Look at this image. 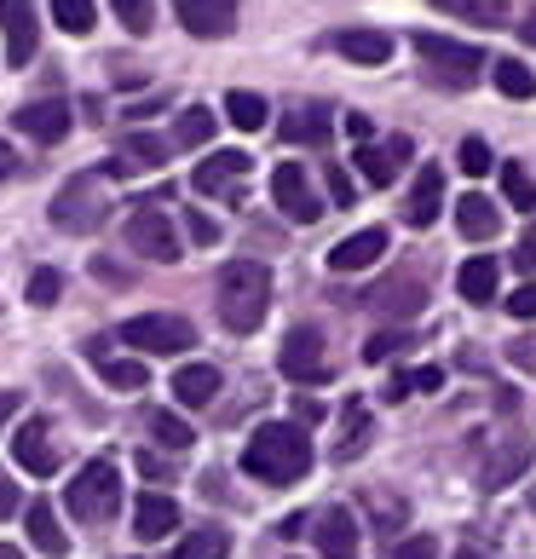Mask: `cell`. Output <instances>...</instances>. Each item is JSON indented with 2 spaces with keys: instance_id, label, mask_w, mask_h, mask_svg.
Returning <instances> with one entry per match:
<instances>
[{
  "instance_id": "1",
  "label": "cell",
  "mask_w": 536,
  "mask_h": 559,
  "mask_svg": "<svg viewBox=\"0 0 536 559\" xmlns=\"http://www.w3.org/2000/svg\"><path fill=\"white\" fill-rule=\"evenodd\" d=\"M242 473L260 485H295L312 473V439L300 421H260V432L242 444Z\"/></svg>"
},
{
  "instance_id": "2",
  "label": "cell",
  "mask_w": 536,
  "mask_h": 559,
  "mask_svg": "<svg viewBox=\"0 0 536 559\" xmlns=\"http://www.w3.org/2000/svg\"><path fill=\"white\" fill-rule=\"evenodd\" d=\"M214 300H219V323L231 335H254L272 312V272L260 260H225L219 265V283H214Z\"/></svg>"
},
{
  "instance_id": "3",
  "label": "cell",
  "mask_w": 536,
  "mask_h": 559,
  "mask_svg": "<svg viewBox=\"0 0 536 559\" xmlns=\"http://www.w3.org/2000/svg\"><path fill=\"white\" fill-rule=\"evenodd\" d=\"M64 508L75 513L81 525H105V520H116L121 513V473H116V462H87L70 479V490H64Z\"/></svg>"
},
{
  "instance_id": "4",
  "label": "cell",
  "mask_w": 536,
  "mask_h": 559,
  "mask_svg": "<svg viewBox=\"0 0 536 559\" xmlns=\"http://www.w3.org/2000/svg\"><path fill=\"white\" fill-rule=\"evenodd\" d=\"M416 58H421V64L439 75V81H450V87H473V81H479V70H485V52H479V47L450 40V35H432V29L416 35Z\"/></svg>"
},
{
  "instance_id": "5",
  "label": "cell",
  "mask_w": 536,
  "mask_h": 559,
  "mask_svg": "<svg viewBox=\"0 0 536 559\" xmlns=\"http://www.w3.org/2000/svg\"><path fill=\"white\" fill-rule=\"evenodd\" d=\"M121 346H139V352H156V358H174V352H191L196 346V329L184 318L168 312H144L121 323Z\"/></svg>"
},
{
  "instance_id": "6",
  "label": "cell",
  "mask_w": 536,
  "mask_h": 559,
  "mask_svg": "<svg viewBox=\"0 0 536 559\" xmlns=\"http://www.w3.org/2000/svg\"><path fill=\"white\" fill-rule=\"evenodd\" d=\"M128 248L144 260H156V265H174L179 260V231H174V219L162 202H144V209L128 214Z\"/></svg>"
},
{
  "instance_id": "7",
  "label": "cell",
  "mask_w": 536,
  "mask_h": 559,
  "mask_svg": "<svg viewBox=\"0 0 536 559\" xmlns=\"http://www.w3.org/2000/svg\"><path fill=\"white\" fill-rule=\"evenodd\" d=\"M52 225H58V231H70V237H87V231L105 225V202H98L93 179H70L64 191L52 197Z\"/></svg>"
},
{
  "instance_id": "8",
  "label": "cell",
  "mask_w": 536,
  "mask_h": 559,
  "mask_svg": "<svg viewBox=\"0 0 536 559\" xmlns=\"http://www.w3.org/2000/svg\"><path fill=\"white\" fill-rule=\"evenodd\" d=\"M0 29H7V64H12V70H29V58H35V47H40L35 0H0Z\"/></svg>"
},
{
  "instance_id": "9",
  "label": "cell",
  "mask_w": 536,
  "mask_h": 559,
  "mask_svg": "<svg viewBox=\"0 0 536 559\" xmlns=\"http://www.w3.org/2000/svg\"><path fill=\"white\" fill-rule=\"evenodd\" d=\"M272 197H277V209L295 225H312L323 214V202H318V191H312V179H306L300 162H283V168L272 174Z\"/></svg>"
},
{
  "instance_id": "10",
  "label": "cell",
  "mask_w": 536,
  "mask_h": 559,
  "mask_svg": "<svg viewBox=\"0 0 536 559\" xmlns=\"http://www.w3.org/2000/svg\"><path fill=\"white\" fill-rule=\"evenodd\" d=\"M283 376L288 381H329V364H323V335L318 329H288V341L277 352Z\"/></svg>"
},
{
  "instance_id": "11",
  "label": "cell",
  "mask_w": 536,
  "mask_h": 559,
  "mask_svg": "<svg viewBox=\"0 0 536 559\" xmlns=\"http://www.w3.org/2000/svg\"><path fill=\"white\" fill-rule=\"evenodd\" d=\"M174 12L196 40H225L237 29V0H174Z\"/></svg>"
},
{
  "instance_id": "12",
  "label": "cell",
  "mask_w": 536,
  "mask_h": 559,
  "mask_svg": "<svg viewBox=\"0 0 536 559\" xmlns=\"http://www.w3.org/2000/svg\"><path fill=\"white\" fill-rule=\"evenodd\" d=\"M12 462L29 467L35 479H52V473H58V450H52V432H47L40 416H29L24 427L12 432Z\"/></svg>"
},
{
  "instance_id": "13",
  "label": "cell",
  "mask_w": 536,
  "mask_h": 559,
  "mask_svg": "<svg viewBox=\"0 0 536 559\" xmlns=\"http://www.w3.org/2000/svg\"><path fill=\"white\" fill-rule=\"evenodd\" d=\"M70 121H75V116H70L64 98H35V105H24V110L12 116V128L29 133L35 144H58V139L70 133Z\"/></svg>"
},
{
  "instance_id": "14",
  "label": "cell",
  "mask_w": 536,
  "mask_h": 559,
  "mask_svg": "<svg viewBox=\"0 0 536 559\" xmlns=\"http://www.w3.org/2000/svg\"><path fill=\"white\" fill-rule=\"evenodd\" d=\"M312 543H318L323 559H358V520H353V508H323Z\"/></svg>"
},
{
  "instance_id": "15",
  "label": "cell",
  "mask_w": 536,
  "mask_h": 559,
  "mask_svg": "<svg viewBox=\"0 0 536 559\" xmlns=\"http://www.w3.org/2000/svg\"><path fill=\"white\" fill-rule=\"evenodd\" d=\"M386 254V231L381 225H364V231H353L346 242L329 248V272H369Z\"/></svg>"
},
{
  "instance_id": "16",
  "label": "cell",
  "mask_w": 536,
  "mask_h": 559,
  "mask_svg": "<svg viewBox=\"0 0 536 559\" xmlns=\"http://www.w3.org/2000/svg\"><path fill=\"white\" fill-rule=\"evenodd\" d=\"M168 531H179V502L162 496V490H144L133 502V536L139 543H162Z\"/></svg>"
},
{
  "instance_id": "17",
  "label": "cell",
  "mask_w": 536,
  "mask_h": 559,
  "mask_svg": "<svg viewBox=\"0 0 536 559\" xmlns=\"http://www.w3.org/2000/svg\"><path fill=\"white\" fill-rule=\"evenodd\" d=\"M242 174H249V156H242V151H214L196 168V191L202 197H237V179Z\"/></svg>"
},
{
  "instance_id": "18",
  "label": "cell",
  "mask_w": 536,
  "mask_h": 559,
  "mask_svg": "<svg viewBox=\"0 0 536 559\" xmlns=\"http://www.w3.org/2000/svg\"><path fill=\"white\" fill-rule=\"evenodd\" d=\"M439 209H444V168H427L416 174V191H409V202H404V219L416 225V231H427L432 219H439Z\"/></svg>"
},
{
  "instance_id": "19",
  "label": "cell",
  "mask_w": 536,
  "mask_h": 559,
  "mask_svg": "<svg viewBox=\"0 0 536 559\" xmlns=\"http://www.w3.org/2000/svg\"><path fill=\"white\" fill-rule=\"evenodd\" d=\"M364 306H369V312H381V318H416L427 306V288L416 277H393V283H381Z\"/></svg>"
},
{
  "instance_id": "20",
  "label": "cell",
  "mask_w": 536,
  "mask_h": 559,
  "mask_svg": "<svg viewBox=\"0 0 536 559\" xmlns=\"http://www.w3.org/2000/svg\"><path fill=\"white\" fill-rule=\"evenodd\" d=\"M335 52L341 58H353V64H386V58H393V35L386 29H341L335 35Z\"/></svg>"
},
{
  "instance_id": "21",
  "label": "cell",
  "mask_w": 536,
  "mask_h": 559,
  "mask_svg": "<svg viewBox=\"0 0 536 559\" xmlns=\"http://www.w3.org/2000/svg\"><path fill=\"white\" fill-rule=\"evenodd\" d=\"M404 156H409V139L398 133V139H386V144H364V151H358V168H364L369 185H393L398 168H404Z\"/></svg>"
},
{
  "instance_id": "22",
  "label": "cell",
  "mask_w": 536,
  "mask_h": 559,
  "mask_svg": "<svg viewBox=\"0 0 536 559\" xmlns=\"http://www.w3.org/2000/svg\"><path fill=\"white\" fill-rule=\"evenodd\" d=\"M456 288H462V300L490 306V300H497V288H502V265L490 260V254H473L462 272H456Z\"/></svg>"
},
{
  "instance_id": "23",
  "label": "cell",
  "mask_w": 536,
  "mask_h": 559,
  "mask_svg": "<svg viewBox=\"0 0 536 559\" xmlns=\"http://www.w3.org/2000/svg\"><path fill=\"white\" fill-rule=\"evenodd\" d=\"M174 399H179L184 409L214 404V399H219V369H214V364H184L179 376H174Z\"/></svg>"
},
{
  "instance_id": "24",
  "label": "cell",
  "mask_w": 536,
  "mask_h": 559,
  "mask_svg": "<svg viewBox=\"0 0 536 559\" xmlns=\"http://www.w3.org/2000/svg\"><path fill=\"white\" fill-rule=\"evenodd\" d=\"M456 231H462V237H473V242H490V237L502 231V214L490 209V197L467 191V197L456 202Z\"/></svg>"
},
{
  "instance_id": "25",
  "label": "cell",
  "mask_w": 536,
  "mask_h": 559,
  "mask_svg": "<svg viewBox=\"0 0 536 559\" xmlns=\"http://www.w3.org/2000/svg\"><path fill=\"white\" fill-rule=\"evenodd\" d=\"M29 543H35L40 554H52V559L70 548V536H64V525H58L52 502H29Z\"/></svg>"
},
{
  "instance_id": "26",
  "label": "cell",
  "mask_w": 536,
  "mask_h": 559,
  "mask_svg": "<svg viewBox=\"0 0 536 559\" xmlns=\"http://www.w3.org/2000/svg\"><path fill=\"white\" fill-rule=\"evenodd\" d=\"M439 12L462 17V24H485V29H502L508 24V0H432Z\"/></svg>"
},
{
  "instance_id": "27",
  "label": "cell",
  "mask_w": 536,
  "mask_h": 559,
  "mask_svg": "<svg viewBox=\"0 0 536 559\" xmlns=\"http://www.w3.org/2000/svg\"><path fill=\"white\" fill-rule=\"evenodd\" d=\"M265 116H272V105H265L260 93H249V87L225 93V121H231V128H242V133H260V128H265Z\"/></svg>"
},
{
  "instance_id": "28",
  "label": "cell",
  "mask_w": 536,
  "mask_h": 559,
  "mask_svg": "<svg viewBox=\"0 0 536 559\" xmlns=\"http://www.w3.org/2000/svg\"><path fill=\"white\" fill-rule=\"evenodd\" d=\"M231 554V531H219V525H202L191 536H179V548L168 559H225Z\"/></svg>"
},
{
  "instance_id": "29",
  "label": "cell",
  "mask_w": 536,
  "mask_h": 559,
  "mask_svg": "<svg viewBox=\"0 0 536 559\" xmlns=\"http://www.w3.org/2000/svg\"><path fill=\"white\" fill-rule=\"evenodd\" d=\"M525 462H531V444H502L497 455H490V467H485V490H502V485H513L525 473Z\"/></svg>"
},
{
  "instance_id": "30",
  "label": "cell",
  "mask_w": 536,
  "mask_h": 559,
  "mask_svg": "<svg viewBox=\"0 0 536 559\" xmlns=\"http://www.w3.org/2000/svg\"><path fill=\"white\" fill-rule=\"evenodd\" d=\"M490 75H497L502 98H536V70H525L520 58H497V64H490Z\"/></svg>"
},
{
  "instance_id": "31",
  "label": "cell",
  "mask_w": 536,
  "mask_h": 559,
  "mask_svg": "<svg viewBox=\"0 0 536 559\" xmlns=\"http://www.w3.org/2000/svg\"><path fill=\"white\" fill-rule=\"evenodd\" d=\"M277 133L288 144H329V121H323V110H295Z\"/></svg>"
},
{
  "instance_id": "32",
  "label": "cell",
  "mask_w": 536,
  "mask_h": 559,
  "mask_svg": "<svg viewBox=\"0 0 536 559\" xmlns=\"http://www.w3.org/2000/svg\"><path fill=\"white\" fill-rule=\"evenodd\" d=\"M98 369H105V386L116 392H144V381H151V369L139 358H98Z\"/></svg>"
},
{
  "instance_id": "33",
  "label": "cell",
  "mask_w": 536,
  "mask_h": 559,
  "mask_svg": "<svg viewBox=\"0 0 536 559\" xmlns=\"http://www.w3.org/2000/svg\"><path fill=\"white\" fill-rule=\"evenodd\" d=\"M214 121H219V116H214L209 105H191V110L179 116V128H174V139L184 144V151H196V144H209V139H214Z\"/></svg>"
},
{
  "instance_id": "34",
  "label": "cell",
  "mask_w": 536,
  "mask_h": 559,
  "mask_svg": "<svg viewBox=\"0 0 536 559\" xmlns=\"http://www.w3.org/2000/svg\"><path fill=\"white\" fill-rule=\"evenodd\" d=\"M121 156H128L133 168H162V162H168V139H156V133H128V139H121Z\"/></svg>"
},
{
  "instance_id": "35",
  "label": "cell",
  "mask_w": 536,
  "mask_h": 559,
  "mask_svg": "<svg viewBox=\"0 0 536 559\" xmlns=\"http://www.w3.org/2000/svg\"><path fill=\"white\" fill-rule=\"evenodd\" d=\"M502 197L513 202V209H525L536 214V179L520 168V162H502Z\"/></svg>"
},
{
  "instance_id": "36",
  "label": "cell",
  "mask_w": 536,
  "mask_h": 559,
  "mask_svg": "<svg viewBox=\"0 0 536 559\" xmlns=\"http://www.w3.org/2000/svg\"><path fill=\"white\" fill-rule=\"evenodd\" d=\"M52 17H58V29H70V35H93L98 7L93 0H52Z\"/></svg>"
},
{
  "instance_id": "37",
  "label": "cell",
  "mask_w": 536,
  "mask_h": 559,
  "mask_svg": "<svg viewBox=\"0 0 536 559\" xmlns=\"http://www.w3.org/2000/svg\"><path fill=\"white\" fill-rule=\"evenodd\" d=\"M110 12L128 35H151V24H156V0H110Z\"/></svg>"
},
{
  "instance_id": "38",
  "label": "cell",
  "mask_w": 536,
  "mask_h": 559,
  "mask_svg": "<svg viewBox=\"0 0 536 559\" xmlns=\"http://www.w3.org/2000/svg\"><path fill=\"white\" fill-rule=\"evenodd\" d=\"M151 439H156V444H168V450H191L196 432L184 427L179 416H168V409H151Z\"/></svg>"
},
{
  "instance_id": "39",
  "label": "cell",
  "mask_w": 536,
  "mask_h": 559,
  "mask_svg": "<svg viewBox=\"0 0 536 559\" xmlns=\"http://www.w3.org/2000/svg\"><path fill=\"white\" fill-rule=\"evenodd\" d=\"M58 295H64V277H58L52 265H35L29 283H24V300H29V306H52Z\"/></svg>"
},
{
  "instance_id": "40",
  "label": "cell",
  "mask_w": 536,
  "mask_h": 559,
  "mask_svg": "<svg viewBox=\"0 0 536 559\" xmlns=\"http://www.w3.org/2000/svg\"><path fill=\"white\" fill-rule=\"evenodd\" d=\"M323 185H329V202H335V209H353V202H358V185H353V174H346L341 162H329V168H323Z\"/></svg>"
},
{
  "instance_id": "41",
  "label": "cell",
  "mask_w": 536,
  "mask_h": 559,
  "mask_svg": "<svg viewBox=\"0 0 536 559\" xmlns=\"http://www.w3.org/2000/svg\"><path fill=\"white\" fill-rule=\"evenodd\" d=\"M404 346H409L404 329H381V335H369L364 358H369V364H386V358H393V352H404Z\"/></svg>"
},
{
  "instance_id": "42",
  "label": "cell",
  "mask_w": 536,
  "mask_h": 559,
  "mask_svg": "<svg viewBox=\"0 0 536 559\" xmlns=\"http://www.w3.org/2000/svg\"><path fill=\"white\" fill-rule=\"evenodd\" d=\"M490 162H497V156H490V144H485V139H462V174L485 179V174H490Z\"/></svg>"
},
{
  "instance_id": "43",
  "label": "cell",
  "mask_w": 536,
  "mask_h": 559,
  "mask_svg": "<svg viewBox=\"0 0 536 559\" xmlns=\"http://www.w3.org/2000/svg\"><path fill=\"white\" fill-rule=\"evenodd\" d=\"M184 237H191L196 248H214L219 242V225L202 214V209H184Z\"/></svg>"
},
{
  "instance_id": "44",
  "label": "cell",
  "mask_w": 536,
  "mask_h": 559,
  "mask_svg": "<svg viewBox=\"0 0 536 559\" xmlns=\"http://www.w3.org/2000/svg\"><path fill=\"white\" fill-rule=\"evenodd\" d=\"M393 559H439V543L432 536H409V543H398Z\"/></svg>"
},
{
  "instance_id": "45",
  "label": "cell",
  "mask_w": 536,
  "mask_h": 559,
  "mask_svg": "<svg viewBox=\"0 0 536 559\" xmlns=\"http://www.w3.org/2000/svg\"><path fill=\"white\" fill-rule=\"evenodd\" d=\"M508 312H513V318H525V323L536 318V283H525L520 295H508Z\"/></svg>"
},
{
  "instance_id": "46",
  "label": "cell",
  "mask_w": 536,
  "mask_h": 559,
  "mask_svg": "<svg viewBox=\"0 0 536 559\" xmlns=\"http://www.w3.org/2000/svg\"><path fill=\"white\" fill-rule=\"evenodd\" d=\"M12 513H24V496H17V485L0 473V520H12Z\"/></svg>"
},
{
  "instance_id": "47",
  "label": "cell",
  "mask_w": 536,
  "mask_h": 559,
  "mask_svg": "<svg viewBox=\"0 0 536 559\" xmlns=\"http://www.w3.org/2000/svg\"><path fill=\"white\" fill-rule=\"evenodd\" d=\"M341 128H346V139H353V144H358V151H364V144H369V133H376V128H369V116H358V110H353V116H346V121H341Z\"/></svg>"
},
{
  "instance_id": "48",
  "label": "cell",
  "mask_w": 536,
  "mask_h": 559,
  "mask_svg": "<svg viewBox=\"0 0 536 559\" xmlns=\"http://www.w3.org/2000/svg\"><path fill=\"white\" fill-rule=\"evenodd\" d=\"M409 392H416V376H393V381H386V392H381V399H386V404H398V399H409Z\"/></svg>"
},
{
  "instance_id": "49",
  "label": "cell",
  "mask_w": 536,
  "mask_h": 559,
  "mask_svg": "<svg viewBox=\"0 0 536 559\" xmlns=\"http://www.w3.org/2000/svg\"><path fill=\"white\" fill-rule=\"evenodd\" d=\"M295 421H306V427H312V421H323V404H318V399H306V392H300V399H295Z\"/></svg>"
},
{
  "instance_id": "50",
  "label": "cell",
  "mask_w": 536,
  "mask_h": 559,
  "mask_svg": "<svg viewBox=\"0 0 536 559\" xmlns=\"http://www.w3.org/2000/svg\"><path fill=\"white\" fill-rule=\"evenodd\" d=\"M513 265H520L525 277H536V237H525V242H520V254H513Z\"/></svg>"
},
{
  "instance_id": "51",
  "label": "cell",
  "mask_w": 536,
  "mask_h": 559,
  "mask_svg": "<svg viewBox=\"0 0 536 559\" xmlns=\"http://www.w3.org/2000/svg\"><path fill=\"white\" fill-rule=\"evenodd\" d=\"M416 386H421V392H439V386H444V369H432V364L416 369Z\"/></svg>"
},
{
  "instance_id": "52",
  "label": "cell",
  "mask_w": 536,
  "mask_h": 559,
  "mask_svg": "<svg viewBox=\"0 0 536 559\" xmlns=\"http://www.w3.org/2000/svg\"><path fill=\"white\" fill-rule=\"evenodd\" d=\"M139 473H144V479H168V467H162V455H139Z\"/></svg>"
},
{
  "instance_id": "53",
  "label": "cell",
  "mask_w": 536,
  "mask_h": 559,
  "mask_svg": "<svg viewBox=\"0 0 536 559\" xmlns=\"http://www.w3.org/2000/svg\"><path fill=\"white\" fill-rule=\"evenodd\" d=\"M116 87H144V70H116Z\"/></svg>"
},
{
  "instance_id": "54",
  "label": "cell",
  "mask_w": 536,
  "mask_h": 559,
  "mask_svg": "<svg viewBox=\"0 0 536 559\" xmlns=\"http://www.w3.org/2000/svg\"><path fill=\"white\" fill-rule=\"evenodd\" d=\"M520 40H525V47H536V7H531V17L520 24Z\"/></svg>"
},
{
  "instance_id": "55",
  "label": "cell",
  "mask_w": 536,
  "mask_h": 559,
  "mask_svg": "<svg viewBox=\"0 0 536 559\" xmlns=\"http://www.w3.org/2000/svg\"><path fill=\"white\" fill-rule=\"evenodd\" d=\"M12 409H17V392H0V421H7Z\"/></svg>"
},
{
  "instance_id": "56",
  "label": "cell",
  "mask_w": 536,
  "mask_h": 559,
  "mask_svg": "<svg viewBox=\"0 0 536 559\" xmlns=\"http://www.w3.org/2000/svg\"><path fill=\"white\" fill-rule=\"evenodd\" d=\"M12 168H17V156H12V151H7V144H0V179H7V174H12Z\"/></svg>"
},
{
  "instance_id": "57",
  "label": "cell",
  "mask_w": 536,
  "mask_h": 559,
  "mask_svg": "<svg viewBox=\"0 0 536 559\" xmlns=\"http://www.w3.org/2000/svg\"><path fill=\"white\" fill-rule=\"evenodd\" d=\"M0 559H24V554H17V548H7V543H0Z\"/></svg>"
},
{
  "instance_id": "58",
  "label": "cell",
  "mask_w": 536,
  "mask_h": 559,
  "mask_svg": "<svg viewBox=\"0 0 536 559\" xmlns=\"http://www.w3.org/2000/svg\"><path fill=\"white\" fill-rule=\"evenodd\" d=\"M456 559H485V554H473V548H462V554H456Z\"/></svg>"
}]
</instances>
